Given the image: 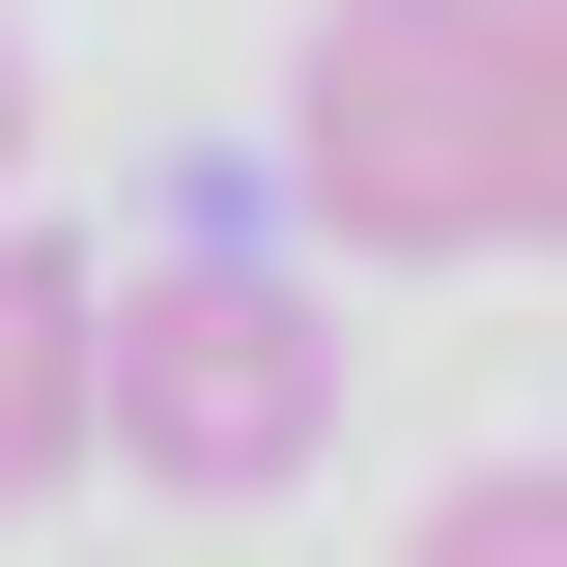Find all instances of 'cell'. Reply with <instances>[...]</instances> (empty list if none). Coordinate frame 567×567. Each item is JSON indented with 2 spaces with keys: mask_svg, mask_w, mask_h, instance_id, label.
<instances>
[{
  "mask_svg": "<svg viewBox=\"0 0 567 567\" xmlns=\"http://www.w3.org/2000/svg\"><path fill=\"white\" fill-rule=\"evenodd\" d=\"M284 199L312 256H567V0H312Z\"/></svg>",
  "mask_w": 567,
  "mask_h": 567,
  "instance_id": "6da1fadb",
  "label": "cell"
},
{
  "mask_svg": "<svg viewBox=\"0 0 567 567\" xmlns=\"http://www.w3.org/2000/svg\"><path fill=\"white\" fill-rule=\"evenodd\" d=\"M85 454L171 511H284L312 454H341V312L284 256H142L85 284Z\"/></svg>",
  "mask_w": 567,
  "mask_h": 567,
  "instance_id": "7a4b0ae2",
  "label": "cell"
},
{
  "mask_svg": "<svg viewBox=\"0 0 567 567\" xmlns=\"http://www.w3.org/2000/svg\"><path fill=\"white\" fill-rule=\"evenodd\" d=\"M85 454V256H29V227H0V511L58 483Z\"/></svg>",
  "mask_w": 567,
  "mask_h": 567,
  "instance_id": "3957f363",
  "label": "cell"
},
{
  "mask_svg": "<svg viewBox=\"0 0 567 567\" xmlns=\"http://www.w3.org/2000/svg\"><path fill=\"white\" fill-rule=\"evenodd\" d=\"M425 567H567V454H483V483H425Z\"/></svg>",
  "mask_w": 567,
  "mask_h": 567,
  "instance_id": "277c9868",
  "label": "cell"
},
{
  "mask_svg": "<svg viewBox=\"0 0 567 567\" xmlns=\"http://www.w3.org/2000/svg\"><path fill=\"white\" fill-rule=\"evenodd\" d=\"M0 171H29V29H0Z\"/></svg>",
  "mask_w": 567,
  "mask_h": 567,
  "instance_id": "5b68a950",
  "label": "cell"
}]
</instances>
